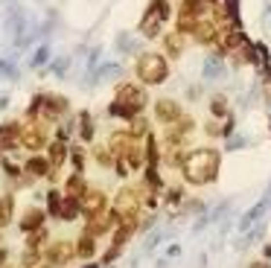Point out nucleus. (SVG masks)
Instances as JSON below:
<instances>
[{"mask_svg": "<svg viewBox=\"0 0 271 268\" xmlns=\"http://www.w3.org/2000/svg\"><path fill=\"white\" fill-rule=\"evenodd\" d=\"M137 73H140L143 82L158 85V82L166 79V61H163L161 55H155V53H146V55L140 58V64H137Z\"/></svg>", "mask_w": 271, "mask_h": 268, "instance_id": "nucleus-1", "label": "nucleus"}, {"mask_svg": "<svg viewBox=\"0 0 271 268\" xmlns=\"http://www.w3.org/2000/svg\"><path fill=\"white\" fill-rule=\"evenodd\" d=\"M213 166H216V155H213V152H196V155L190 158L187 172H190V178H196V181H207L210 172H213Z\"/></svg>", "mask_w": 271, "mask_h": 268, "instance_id": "nucleus-2", "label": "nucleus"}, {"mask_svg": "<svg viewBox=\"0 0 271 268\" xmlns=\"http://www.w3.org/2000/svg\"><path fill=\"white\" fill-rule=\"evenodd\" d=\"M18 137H20V125H18L15 120L0 125V146H3L6 152H12V149H18V146H20V140H18Z\"/></svg>", "mask_w": 271, "mask_h": 268, "instance_id": "nucleus-3", "label": "nucleus"}, {"mask_svg": "<svg viewBox=\"0 0 271 268\" xmlns=\"http://www.w3.org/2000/svg\"><path fill=\"white\" fill-rule=\"evenodd\" d=\"M18 228H20L23 233H35V231H41V228H44V210H38V207L26 210L23 219L18 222Z\"/></svg>", "mask_w": 271, "mask_h": 268, "instance_id": "nucleus-4", "label": "nucleus"}, {"mask_svg": "<svg viewBox=\"0 0 271 268\" xmlns=\"http://www.w3.org/2000/svg\"><path fill=\"white\" fill-rule=\"evenodd\" d=\"M50 169H53V161H50V158L32 155V158L26 161V172H29L32 178H47V175H50Z\"/></svg>", "mask_w": 271, "mask_h": 268, "instance_id": "nucleus-5", "label": "nucleus"}, {"mask_svg": "<svg viewBox=\"0 0 271 268\" xmlns=\"http://www.w3.org/2000/svg\"><path fill=\"white\" fill-rule=\"evenodd\" d=\"M79 213H82V204H79V198H76V196L64 198V201H61V207H58V219H64V222H73Z\"/></svg>", "mask_w": 271, "mask_h": 268, "instance_id": "nucleus-6", "label": "nucleus"}, {"mask_svg": "<svg viewBox=\"0 0 271 268\" xmlns=\"http://www.w3.org/2000/svg\"><path fill=\"white\" fill-rule=\"evenodd\" d=\"M12 216H15V201H12V196H3L0 198V228H9Z\"/></svg>", "mask_w": 271, "mask_h": 268, "instance_id": "nucleus-7", "label": "nucleus"}, {"mask_svg": "<svg viewBox=\"0 0 271 268\" xmlns=\"http://www.w3.org/2000/svg\"><path fill=\"white\" fill-rule=\"evenodd\" d=\"M26 149H38V146H44V131H38V128H29V131H23V140H20Z\"/></svg>", "mask_w": 271, "mask_h": 268, "instance_id": "nucleus-8", "label": "nucleus"}, {"mask_svg": "<svg viewBox=\"0 0 271 268\" xmlns=\"http://www.w3.org/2000/svg\"><path fill=\"white\" fill-rule=\"evenodd\" d=\"M64 155H67V149H64V140H55V143H53V149H50V161H53V166L64 163Z\"/></svg>", "mask_w": 271, "mask_h": 268, "instance_id": "nucleus-9", "label": "nucleus"}, {"mask_svg": "<svg viewBox=\"0 0 271 268\" xmlns=\"http://www.w3.org/2000/svg\"><path fill=\"white\" fill-rule=\"evenodd\" d=\"M47 58H50V47L41 44V47L35 50V55L29 58V67H41V64H47Z\"/></svg>", "mask_w": 271, "mask_h": 268, "instance_id": "nucleus-10", "label": "nucleus"}, {"mask_svg": "<svg viewBox=\"0 0 271 268\" xmlns=\"http://www.w3.org/2000/svg\"><path fill=\"white\" fill-rule=\"evenodd\" d=\"M73 254H70V245H55L53 251H50V260L53 263H67Z\"/></svg>", "mask_w": 271, "mask_h": 268, "instance_id": "nucleus-11", "label": "nucleus"}, {"mask_svg": "<svg viewBox=\"0 0 271 268\" xmlns=\"http://www.w3.org/2000/svg\"><path fill=\"white\" fill-rule=\"evenodd\" d=\"M204 76H207V79H222V76H225V67H222L219 61L210 58V61L204 64Z\"/></svg>", "mask_w": 271, "mask_h": 268, "instance_id": "nucleus-12", "label": "nucleus"}, {"mask_svg": "<svg viewBox=\"0 0 271 268\" xmlns=\"http://www.w3.org/2000/svg\"><path fill=\"white\" fill-rule=\"evenodd\" d=\"M0 166H3V172H6L9 178H18V175H20V166H18L12 158H6V155L0 158Z\"/></svg>", "mask_w": 271, "mask_h": 268, "instance_id": "nucleus-13", "label": "nucleus"}, {"mask_svg": "<svg viewBox=\"0 0 271 268\" xmlns=\"http://www.w3.org/2000/svg\"><path fill=\"white\" fill-rule=\"evenodd\" d=\"M47 204H50V213L58 216V207H61V193L58 190H50L47 193Z\"/></svg>", "mask_w": 271, "mask_h": 268, "instance_id": "nucleus-14", "label": "nucleus"}, {"mask_svg": "<svg viewBox=\"0 0 271 268\" xmlns=\"http://www.w3.org/2000/svg\"><path fill=\"white\" fill-rule=\"evenodd\" d=\"M93 137V123H90V114L85 111L82 114V140H90Z\"/></svg>", "mask_w": 271, "mask_h": 268, "instance_id": "nucleus-15", "label": "nucleus"}, {"mask_svg": "<svg viewBox=\"0 0 271 268\" xmlns=\"http://www.w3.org/2000/svg\"><path fill=\"white\" fill-rule=\"evenodd\" d=\"M76 254H79V257H85V260H88V257H93V242L85 236V239L76 245Z\"/></svg>", "mask_w": 271, "mask_h": 268, "instance_id": "nucleus-16", "label": "nucleus"}, {"mask_svg": "<svg viewBox=\"0 0 271 268\" xmlns=\"http://www.w3.org/2000/svg\"><path fill=\"white\" fill-rule=\"evenodd\" d=\"M0 76H3V79H18L15 64H12V61H6V58H0Z\"/></svg>", "mask_w": 271, "mask_h": 268, "instance_id": "nucleus-17", "label": "nucleus"}, {"mask_svg": "<svg viewBox=\"0 0 271 268\" xmlns=\"http://www.w3.org/2000/svg\"><path fill=\"white\" fill-rule=\"evenodd\" d=\"M158 111H161V117H163V120H172V117L178 114V108H175L172 102H161V105H158Z\"/></svg>", "mask_w": 271, "mask_h": 268, "instance_id": "nucleus-18", "label": "nucleus"}, {"mask_svg": "<svg viewBox=\"0 0 271 268\" xmlns=\"http://www.w3.org/2000/svg\"><path fill=\"white\" fill-rule=\"evenodd\" d=\"M67 64H70V58H55V61H53V73H55V76H64V73H67Z\"/></svg>", "mask_w": 271, "mask_h": 268, "instance_id": "nucleus-19", "label": "nucleus"}, {"mask_svg": "<svg viewBox=\"0 0 271 268\" xmlns=\"http://www.w3.org/2000/svg\"><path fill=\"white\" fill-rule=\"evenodd\" d=\"M67 187H70V193H73V196H79V193H82V178H79V175H73V178L67 181Z\"/></svg>", "mask_w": 271, "mask_h": 268, "instance_id": "nucleus-20", "label": "nucleus"}, {"mask_svg": "<svg viewBox=\"0 0 271 268\" xmlns=\"http://www.w3.org/2000/svg\"><path fill=\"white\" fill-rule=\"evenodd\" d=\"M228 12L236 18V12H239V0H228Z\"/></svg>", "mask_w": 271, "mask_h": 268, "instance_id": "nucleus-21", "label": "nucleus"}, {"mask_svg": "<svg viewBox=\"0 0 271 268\" xmlns=\"http://www.w3.org/2000/svg\"><path fill=\"white\" fill-rule=\"evenodd\" d=\"M73 166L82 169V152H73Z\"/></svg>", "mask_w": 271, "mask_h": 268, "instance_id": "nucleus-22", "label": "nucleus"}, {"mask_svg": "<svg viewBox=\"0 0 271 268\" xmlns=\"http://www.w3.org/2000/svg\"><path fill=\"white\" fill-rule=\"evenodd\" d=\"M6 260H9V254H6V248H0V268L6 266Z\"/></svg>", "mask_w": 271, "mask_h": 268, "instance_id": "nucleus-23", "label": "nucleus"}, {"mask_svg": "<svg viewBox=\"0 0 271 268\" xmlns=\"http://www.w3.org/2000/svg\"><path fill=\"white\" fill-rule=\"evenodd\" d=\"M85 268H99V266H96V263H88V266H85Z\"/></svg>", "mask_w": 271, "mask_h": 268, "instance_id": "nucleus-24", "label": "nucleus"}]
</instances>
